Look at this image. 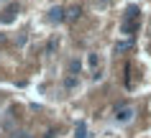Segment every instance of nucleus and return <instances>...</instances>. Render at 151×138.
<instances>
[{"label":"nucleus","mask_w":151,"mask_h":138,"mask_svg":"<svg viewBox=\"0 0 151 138\" xmlns=\"http://www.w3.org/2000/svg\"><path fill=\"white\" fill-rule=\"evenodd\" d=\"M87 64L90 66H97V54H90V56H87Z\"/></svg>","instance_id":"7"},{"label":"nucleus","mask_w":151,"mask_h":138,"mask_svg":"<svg viewBox=\"0 0 151 138\" xmlns=\"http://www.w3.org/2000/svg\"><path fill=\"white\" fill-rule=\"evenodd\" d=\"M74 138H87V128H85V123H80V125H77V130H74Z\"/></svg>","instance_id":"5"},{"label":"nucleus","mask_w":151,"mask_h":138,"mask_svg":"<svg viewBox=\"0 0 151 138\" xmlns=\"http://www.w3.org/2000/svg\"><path fill=\"white\" fill-rule=\"evenodd\" d=\"M13 138H26V133H13Z\"/></svg>","instance_id":"8"},{"label":"nucleus","mask_w":151,"mask_h":138,"mask_svg":"<svg viewBox=\"0 0 151 138\" xmlns=\"http://www.w3.org/2000/svg\"><path fill=\"white\" fill-rule=\"evenodd\" d=\"M80 16H82V8H80V5H72V8L67 10V21H77Z\"/></svg>","instance_id":"4"},{"label":"nucleus","mask_w":151,"mask_h":138,"mask_svg":"<svg viewBox=\"0 0 151 138\" xmlns=\"http://www.w3.org/2000/svg\"><path fill=\"white\" fill-rule=\"evenodd\" d=\"M115 118H118L120 123H128L131 118H133V107H128V105H123V107H115Z\"/></svg>","instance_id":"2"},{"label":"nucleus","mask_w":151,"mask_h":138,"mask_svg":"<svg viewBox=\"0 0 151 138\" xmlns=\"http://www.w3.org/2000/svg\"><path fill=\"white\" fill-rule=\"evenodd\" d=\"M49 21H51V23H62V21H67V10H64V8H51V10H49Z\"/></svg>","instance_id":"3"},{"label":"nucleus","mask_w":151,"mask_h":138,"mask_svg":"<svg viewBox=\"0 0 151 138\" xmlns=\"http://www.w3.org/2000/svg\"><path fill=\"white\" fill-rule=\"evenodd\" d=\"M0 41H3V33H0Z\"/></svg>","instance_id":"9"},{"label":"nucleus","mask_w":151,"mask_h":138,"mask_svg":"<svg viewBox=\"0 0 151 138\" xmlns=\"http://www.w3.org/2000/svg\"><path fill=\"white\" fill-rule=\"evenodd\" d=\"M138 26H141V10L136 5H131L126 10V18H123V33H136Z\"/></svg>","instance_id":"1"},{"label":"nucleus","mask_w":151,"mask_h":138,"mask_svg":"<svg viewBox=\"0 0 151 138\" xmlns=\"http://www.w3.org/2000/svg\"><path fill=\"white\" fill-rule=\"evenodd\" d=\"M80 69H82V64L77 61V59H74V61H69V72H80Z\"/></svg>","instance_id":"6"}]
</instances>
